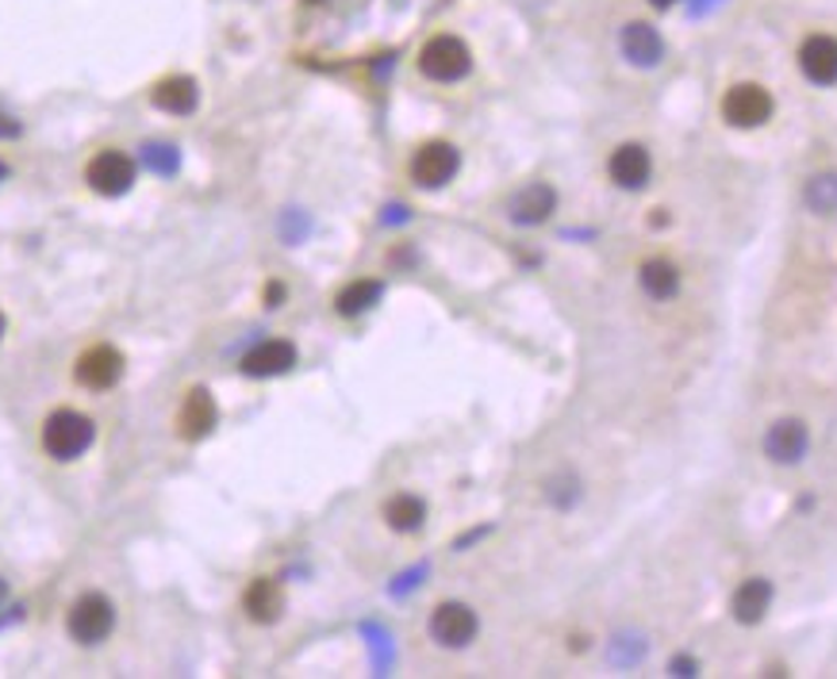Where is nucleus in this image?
Returning a JSON list of instances; mask_svg holds the SVG:
<instances>
[{
    "label": "nucleus",
    "instance_id": "obj_27",
    "mask_svg": "<svg viewBox=\"0 0 837 679\" xmlns=\"http://www.w3.org/2000/svg\"><path fill=\"white\" fill-rule=\"evenodd\" d=\"M4 600H8V584L0 580V603H4Z\"/></svg>",
    "mask_w": 837,
    "mask_h": 679
},
{
    "label": "nucleus",
    "instance_id": "obj_26",
    "mask_svg": "<svg viewBox=\"0 0 837 679\" xmlns=\"http://www.w3.org/2000/svg\"><path fill=\"white\" fill-rule=\"evenodd\" d=\"M672 676H696V660H691V657H676L672 660Z\"/></svg>",
    "mask_w": 837,
    "mask_h": 679
},
{
    "label": "nucleus",
    "instance_id": "obj_22",
    "mask_svg": "<svg viewBox=\"0 0 837 679\" xmlns=\"http://www.w3.org/2000/svg\"><path fill=\"white\" fill-rule=\"evenodd\" d=\"M803 200L815 215H834L837 212V173H815L803 189Z\"/></svg>",
    "mask_w": 837,
    "mask_h": 679
},
{
    "label": "nucleus",
    "instance_id": "obj_17",
    "mask_svg": "<svg viewBox=\"0 0 837 679\" xmlns=\"http://www.w3.org/2000/svg\"><path fill=\"white\" fill-rule=\"evenodd\" d=\"M243 606H246V614H251V622H257V626H273V622H280V614H285V587L269 576H257L254 584L246 587Z\"/></svg>",
    "mask_w": 837,
    "mask_h": 679
},
{
    "label": "nucleus",
    "instance_id": "obj_2",
    "mask_svg": "<svg viewBox=\"0 0 837 679\" xmlns=\"http://www.w3.org/2000/svg\"><path fill=\"white\" fill-rule=\"evenodd\" d=\"M418 74L434 85H457L473 74V51L465 39L457 35H434L418 51Z\"/></svg>",
    "mask_w": 837,
    "mask_h": 679
},
{
    "label": "nucleus",
    "instance_id": "obj_10",
    "mask_svg": "<svg viewBox=\"0 0 837 679\" xmlns=\"http://www.w3.org/2000/svg\"><path fill=\"white\" fill-rule=\"evenodd\" d=\"M799 70L810 85L830 88L837 85V39L826 31H815L799 43Z\"/></svg>",
    "mask_w": 837,
    "mask_h": 679
},
{
    "label": "nucleus",
    "instance_id": "obj_1",
    "mask_svg": "<svg viewBox=\"0 0 837 679\" xmlns=\"http://www.w3.org/2000/svg\"><path fill=\"white\" fill-rule=\"evenodd\" d=\"M39 442H43L46 457H54V460H77V457H85V453L93 449L96 423L88 415H82V411H74V407H59V411H51V415H46Z\"/></svg>",
    "mask_w": 837,
    "mask_h": 679
},
{
    "label": "nucleus",
    "instance_id": "obj_15",
    "mask_svg": "<svg viewBox=\"0 0 837 679\" xmlns=\"http://www.w3.org/2000/svg\"><path fill=\"white\" fill-rule=\"evenodd\" d=\"M150 104L169 116H192L200 108V85L189 74H169L150 88Z\"/></svg>",
    "mask_w": 837,
    "mask_h": 679
},
{
    "label": "nucleus",
    "instance_id": "obj_23",
    "mask_svg": "<svg viewBox=\"0 0 837 679\" xmlns=\"http://www.w3.org/2000/svg\"><path fill=\"white\" fill-rule=\"evenodd\" d=\"M147 161L155 169H162V173H169V169L177 166V150L166 147V142H155V147H147Z\"/></svg>",
    "mask_w": 837,
    "mask_h": 679
},
{
    "label": "nucleus",
    "instance_id": "obj_3",
    "mask_svg": "<svg viewBox=\"0 0 837 679\" xmlns=\"http://www.w3.org/2000/svg\"><path fill=\"white\" fill-rule=\"evenodd\" d=\"M772 112H776V100H772L769 88L756 85V81H738V85H730L727 96H722V119H727L730 127H738V131H756V127H764L772 119Z\"/></svg>",
    "mask_w": 837,
    "mask_h": 679
},
{
    "label": "nucleus",
    "instance_id": "obj_29",
    "mask_svg": "<svg viewBox=\"0 0 837 679\" xmlns=\"http://www.w3.org/2000/svg\"><path fill=\"white\" fill-rule=\"evenodd\" d=\"M657 4H669V0H657Z\"/></svg>",
    "mask_w": 837,
    "mask_h": 679
},
{
    "label": "nucleus",
    "instance_id": "obj_25",
    "mask_svg": "<svg viewBox=\"0 0 837 679\" xmlns=\"http://www.w3.org/2000/svg\"><path fill=\"white\" fill-rule=\"evenodd\" d=\"M280 300H285V285H280V280L265 285V307H280Z\"/></svg>",
    "mask_w": 837,
    "mask_h": 679
},
{
    "label": "nucleus",
    "instance_id": "obj_19",
    "mask_svg": "<svg viewBox=\"0 0 837 679\" xmlns=\"http://www.w3.org/2000/svg\"><path fill=\"white\" fill-rule=\"evenodd\" d=\"M638 280L649 300H672V296L680 293V269H676L669 257H649V262H642Z\"/></svg>",
    "mask_w": 837,
    "mask_h": 679
},
{
    "label": "nucleus",
    "instance_id": "obj_24",
    "mask_svg": "<svg viewBox=\"0 0 837 679\" xmlns=\"http://www.w3.org/2000/svg\"><path fill=\"white\" fill-rule=\"evenodd\" d=\"M20 131H23L20 119H12V116H4V112H0V139H15Z\"/></svg>",
    "mask_w": 837,
    "mask_h": 679
},
{
    "label": "nucleus",
    "instance_id": "obj_12",
    "mask_svg": "<svg viewBox=\"0 0 837 679\" xmlns=\"http://www.w3.org/2000/svg\"><path fill=\"white\" fill-rule=\"evenodd\" d=\"M649 173H654V158H649V150L642 147V142H623V147L611 150L607 177L618 184V189H626V192L646 189Z\"/></svg>",
    "mask_w": 837,
    "mask_h": 679
},
{
    "label": "nucleus",
    "instance_id": "obj_9",
    "mask_svg": "<svg viewBox=\"0 0 837 679\" xmlns=\"http://www.w3.org/2000/svg\"><path fill=\"white\" fill-rule=\"evenodd\" d=\"M761 446L772 465H799L810 449V431L803 418H776V423L764 431Z\"/></svg>",
    "mask_w": 837,
    "mask_h": 679
},
{
    "label": "nucleus",
    "instance_id": "obj_4",
    "mask_svg": "<svg viewBox=\"0 0 837 679\" xmlns=\"http://www.w3.org/2000/svg\"><path fill=\"white\" fill-rule=\"evenodd\" d=\"M66 629L77 645H100L112 637L116 629V606H112L108 595L100 592H85L82 600H74L66 614Z\"/></svg>",
    "mask_w": 837,
    "mask_h": 679
},
{
    "label": "nucleus",
    "instance_id": "obj_14",
    "mask_svg": "<svg viewBox=\"0 0 837 679\" xmlns=\"http://www.w3.org/2000/svg\"><path fill=\"white\" fill-rule=\"evenodd\" d=\"M293 365H296V346L288 342V338H269V342L254 346L239 369H243V376L269 380V376H285Z\"/></svg>",
    "mask_w": 837,
    "mask_h": 679
},
{
    "label": "nucleus",
    "instance_id": "obj_8",
    "mask_svg": "<svg viewBox=\"0 0 837 679\" xmlns=\"http://www.w3.org/2000/svg\"><path fill=\"white\" fill-rule=\"evenodd\" d=\"M119 376H124V353L104 342L88 346L74 365V380L82 388H88V392H108V388L119 384Z\"/></svg>",
    "mask_w": 837,
    "mask_h": 679
},
{
    "label": "nucleus",
    "instance_id": "obj_13",
    "mask_svg": "<svg viewBox=\"0 0 837 679\" xmlns=\"http://www.w3.org/2000/svg\"><path fill=\"white\" fill-rule=\"evenodd\" d=\"M553 208H558V192H553V184H545V181L522 184V189L507 200V215H511V223H519V226L545 223L553 215Z\"/></svg>",
    "mask_w": 837,
    "mask_h": 679
},
{
    "label": "nucleus",
    "instance_id": "obj_21",
    "mask_svg": "<svg viewBox=\"0 0 837 679\" xmlns=\"http://www.w3.org/2000/svg\"><path fill=\"white\" fill-rule=\"evenodd\" d=\"M384 522L396 533H415L426 522V503L418 496H412V491H400V496H392L389 503H384Z\"/></svg>",
    "mask_w": 837,
    "mask_h": 679
},
{
    "label": "nucleus",
    "instance_id": "obj_28",
    "mask_svg": "<svg viewBox=\"0 0 837 679\" xmlns=\"http://www.w3.org/2000/svg\"><path fill=\"white\" fill-rule=\"evenodd\" d=\"M0 338H4V315H0Z\"/></svg>",
    "mask_w": 837,
    "mask_h": 679
},
{
    "label": "nucleus",
    "instance_id": "obj_18",
    "mask_svg": "<svg viewBox=\"0 0 837 679\" xmlns=\"http://www.w3.org/2000/svg\"><path fill=\"white\" fill-rule=\"evenodd\" d=\"M769 606H772V584L764 576L745 580L734 592V600H730V611H734V618L742 622V626H756V622L769 614Z\"/></svg>",
    "mask_w": 837,
    "mask_h": 679
},
{
    "label": "nucleus",
    "instance_id": "obj_6",
    "mask_svg": "<svg viewBox=\"0 0 837 679\" xmlns=\"http://www.w3.org/2000/svg\"><path fill=\"white\" fill-rule=\"evenodd\" d=\"M480 618L469 603L446 600L431 611V637L442 645V649H465V645L477 637Z\"/></svg>",
    "mask_w": 837,
    "mask_h": 679
},
{
    "label": "nucleus",
    "instance_id": "obj_5",
    "mask_svg": "<svg viewBox=\"0 0 837 679\" xmlns=\"http://www.w3.org/2000/svg\"><path fill=\"white\" fill-rule=\"evenodd\" d=\"M412 181L418 189H446L462 169V150L446 139H431L412 153Z\"/></svg>",
    "mask_w": 837,
    "mask_h": 679
},
{
    "label": "nucleus",
    "instance_id": "obj_7",
    "mask_svg": "<svg viewBox=\"0 0 837 679\" xmlns=\"http://www.w3.org/2000/svg\"><path fill=\"white\" fill-rule=\"evenodd\" d=\"M85 181L93 192H100V197H127L135 184V161L127 158L124 150H100L88 158L85 166Z\"/></svg>",
    "mask_w": 837,
    "mask_h": 679
},
{
    "label": "nucleus",
    "instance_id": "obj_16",
    "mask_svg": "<svg viewBox=\"0 0 837 679\" xmlns=\"http://www.w3.org/2000/svg\"><path fill=\"white\" fill-rule=\"evenodd\" d=\"M618 46H623V59L631 62V66H638V70H654V66H661V59H665L661 35H657V31L649 28V23H642V20L626 23L623 35H618Z\"/></svg>",
    "mask_w": 837,
    "mask_h": 679
},
{
    "label": "nucleus",
    "instance_id": "obj_11",
    "mask_svg": "<svg viewBox=\"0 0 837 679\" xmlns=\"http://www.w3.org/2000/svg\"><path fill=\"white\" fill-rule=\"evenodd\" d=\"M215 423H220L215 395L208 392V388H192V392L184 395L181 411H177V434H181L184 442H204L208 434L215 431Z\"/></svg>",
    "mask_w": 837,
    "mask_h": 679
},
{
    "label": "nucleus",
    "instance_id": "obj_20",
    "mask_svg": "<svg viewBox=\"0 0 837 679\" xmlns=\"http://www.w3.org/2000/svg\"><path fill=\"white\" fill-rule=\"evenodd\" d=\"M384 296V285L381 280H373V277H361V280H353V285H346L342 293L335 296V311L342 315V319H358V315H365L369 307H373L377 300Z\"/></svg>",
    "mask_w": 837,
    "mask_h": 679
}]
</instances>
